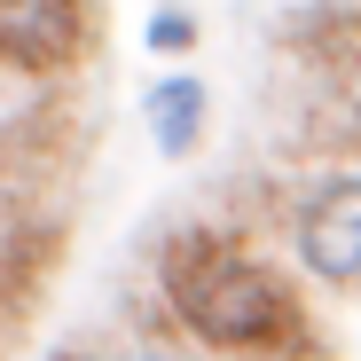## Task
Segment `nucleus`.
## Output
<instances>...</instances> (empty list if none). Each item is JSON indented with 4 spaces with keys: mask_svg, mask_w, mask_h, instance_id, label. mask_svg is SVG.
<instances>
[{
    "mask_svg": "<svg viewBox=\"0 0 361 361\" xmlns=\"http://www.w3.org/2000/svg\"><path fill=\"white\" fill-rule=\"evenodd\" d=\"M0 345H8V314H0Z\"/></svg>",
    "mask_w": 361,
    "mask_h": 361,
    "instance_id": "0eeeda50",
    "label": "nucleus"
},
{
    "mask_svg": "<svg viewBox=\"0 0 361 361\" xmlns=\"http://www.w3.org/2000/svg\"><path fill=\"white\" fill-rule=\"evenodd\" d=\"M298 267H307L314 283H353L361 290V173H330L307 189V204H298Z\"/></svg>",
    "mask_w": 361,
    "mask_h": 361,
    "instance_id": "7ed1b4c3",
    "label": "nucleus"
},
{
    "mask_svg": "<svg viewBox=\"0 0 361 361\" xmlns=\"http://www.w3.org/2000/svg\"><path fill=\"white\" fill-rule=\"evenodd\" d=\"M157 283H165L173 322L204 353H228V361H330V338L307 314L298 283L275 259H259L252 244H235L228 228H180L157 252Z\"/></svg>",
    "mask_w": 361,
    "mask_h": 361,
    "instance_id": "f257e3e1",
    "label": "nucleus"
},
{
    "mask_svg": "<svg viewBox=\"0 0 361 361\" xmlns=\"http://www.w3.org/2000/svg\"><path fill=\"white\" fill-rule=\"evenodd\" d=\"M149 47H157V55L197 47V16H189V8H157V16H149Z\"/></svg>",
    "mask_w": 361,
    "mask_h": 361,
    "instance_id": "39448f33",
    "label": "nucleus"
},
{
    "mask_svg": "<svg viewBox=\"0 0 361 361\" xmlns=\"http://www.w3.org/2000/svg\"><path fill=\"white\" fill-rule=\"evenodd\" d=\"M102 39L94 0H0V71L16 79H63Z\"/></svg>",
    "mask_w": 361,
    "mask_h": 361,
    "instance_id": "f03ea898",
    "label": "nucleus"
},
{
    "mask_svg": "<svg viewBox=\"0 0 361 361\" xmlns=\"http://www.w3.org/2000/svg\"><path fill=\"white\" fill-rule=\"evenodd\" d=\"M142 126H149V142H157L165 157H189V149L204 142V126H212L204 79H197V71H165V79L142 94Z\"/></svg>",
    "mask_w": 361,
    "mask_h": 361,
    "instance_id": "20e7f679",
    "label": "nucleus"
},
{
    "mask_svg": "<svg viewBox=\"0 0 361 361\" xmlns=\"http://www.w3.org/2000/svg\"><path fill=\"white\" fill-rule=\"evenodd\" d=\"M55 361H102V353H87V345H63V353H55Z\"/></svg>",
    "mask_w": 361,
    "mask_h": 361,
    "instance_id": "423d86ee",
    "label": "nucleus"
}]
</instances>
